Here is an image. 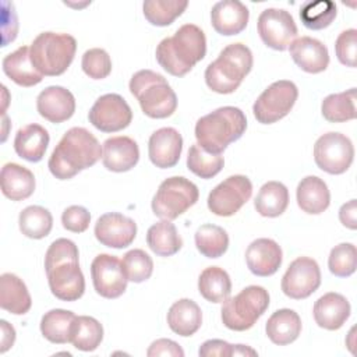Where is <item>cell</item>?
I'll return each mask as SVG.
<instances>
[{
  "label": "cell",
  "mask_w": 357,
  "mask_h": 357,
  "mask_svg": "<svg viewBox=\"0 0 357 357\" xmlns=\"http://www.w3.org/2000/svg\"><path fill=\"white\" fill-rule=\"evenodd\" d=\"M88 119L102 132H117L130 126L132 112L123 96L106 93L96 99L88 113Z\"/></svg>",
  "instance_id": "4fadbf2b"
},
{
  "label": "cell",
  "mask_w": 357,
  "mask_h": 357,
  "mask_svg": "<svg viewBox=\"0 0 357 357\" xmlns=\"http://www.w3.org/2000/svg\"><path fill=\"white\" fill-rule=\"evenodd\" d=\"M137 236L135 222L119 212L103 213L95 225L96 240L110 248H126Z\"/></svg>",
  "instance_id": "e0dca14e"
},
{
  "label": "cell",
  "mask_w": 357,
  "mask_h": 357,
  "mask_svg": "<svg viewBox=\"0 0 357 357\" xmlns=\"http://www.w3.org/2000/svg\"><path fill=\"white\" fill-rule=\"evenodd\" d=\"M247 128V119L241 109L234 106L219 107L195 124L197 145L205 152L220 155L231 142L241 138Z\"/></svg>",
  "instance_id": "277c9868"
},
{
  "label": "cell",
  "mask_w": 357,
  "mask_h": 357,
  "mask_svg": "<svg viewBox=\"0 0 357 357\" xmlns=\"http://www.w3.org/2000/svg\"><path fill=\"white\" fill-rule=\"evenodd\" d=\"M139 160V148L137 142L126 135L112 137L103 142V166L116 173L131 170Z\"/></svg>",
  "instance_id": "7402d4cb"
},
{
  "label": "cell",
  "mask_w": 357,
  "mask_h": 357,
  "mask_svg": "<svg viewBox=\"0 0 357 357\" xmlns=\"http://www.w3.org/2000/svg\"><path fill=\"white\" fill-rule=\"evenodd\" d=\"M99 141L84 127L70 128L53 149L47 167L59 180H68L93 166L102 156Z\"/></svg>",
  "instance_id": "7a4b0ae2"
},
{
  "label": "cell",
  "mask_w": 357,
  "mask_h": 357,
  "mask_svg": "<svg viewBox=\"0 0 357 357\" xmlns=\"http://www.w3.org/2000/svg\"><path fill=\"white\" fill-rule=\"evenodd\" d=\"M298 96L294 82L280 79L271 84L254 102L252 113L258 123L272 124L290 113Z\"/></svg>",
  "instance_id": "30bf717a"
},
{
  "label": "cell",
  "mask_w": 357,
  "mask_h": 357,
  "mask_svg": "<svg viewBox=\"0 0 357 357\" xmlns=\"http://www.w3.org/2000/svg\"><path fill=\"white\" fill-rule=\"evenodd\" d=\"M0 181L3 195L11 201L26 199L35 191L33 173L18 163H6L1 167Z\"/></svg>",
  "instance_id": "d4e9b609"
},
{
  "label": "cell",
  "mask_w": 357,
  "mask_h": 357,
  "mask_svg": "<svg viewBox=\"0 0 357 357\" xmlns=\"http://www.w3.org/2000/svg\"><path fill=\"white\" fill-rule=\"evenodd\" d=\"M205 53L204 31L194 24H184L173 36L160 40L155 56L163 70L174 77H183L205 57Z\"/></svg>",
  "instance_id": "3957f363"
},
{
  "label": "cell",
  "mask_w": 357,
  "mask_h": 357,
  "mask_svg": "<svg viewBox=\"0 0 357 357\" xmlns=\"http://www.w3.org/2000/svg\"><path fill=\"white\" fill-rule=\"evenodd\" d=\"M49 141V132L45 127L39 124H28L17 131L14 149L22 159L28 162H39L45 156Z\"/></svg>",
  "instance_id": "83f0119b"
},
{
  "label": "cell",
  "mask_w": 357,
  "mask_h": 357,
  "mask_svg": "<svg viewBox=\"0 0 357 357\" xmlns=\"http://www.w3.org/2000/svg\"><path fill=\"white\" fill-rule=\"evenodd\" d=\"M130 92L151 119H166L177 109V96L166 78L152 70H139L130 79Z\"/></svg>",
  "instance_id": "8992f818"
},
{
  "label": "cell",
  "mask_w": 357,
  "mask_h": 357,
  "mask_svg": "<svg viewBox=\"0 0 357 357\" xmlns=\"http://www.w3.org/2000/svg\"><path fill=\"white\" fill-rule=\"evenodd\" d=\"M77 50V40L68 33L42 32L31 47V61L35 68L47 77L61 75L73 63Z\"/></svg>",
  "instance_id": "52a82bcc"
},
{
  "label": "cell",
  "mask_w": 357,
  "mask_h": 357,
  "mask_svg": "<svg viewBox=\"0 0 357 357\" xmlns=\"http://www.w3.org/2000/svg\"><path fill=\"white\" fill-rule=\"evenodd\" d=\"M39 114L50 123H63L75 112L74 95L59 85H52L43 89L36 99Z\"/></svg>",
  "instance_id": "ffe728a7"
},
{
  "label": "cell",
  "mask_w": 357,
  "mask_h": 357,
  "mask_svg": "<svg viewBox=\"0 0 357 357\" xmlns=\"http://www.w3.org/2000/svg\"><path fill=\"white\" fill-rule=\"evenodd\" d=\"M282 248L272 238H257L245 250V262L255 276H271L282 265Z\"/></svg>",
  "instance_id": "d6986e66"
},
{
  "label": "cell",
  "mask_w": 357,
  "mask_h": 357,
  "mask_svg": "<svg viewBox=\"0 0 357 357\" xmlns=\"http://www.w3.org/2000/svg\"><path fill=\"white\" fill-rule=\"evenodd\" d=\"M289 205V190L280 181L265 183L254 201V206L261 216L276 218L280 216Z\"/></svg>",
  "instance_id": "1f68e13d"
},
{
  "label": "cell",
  "mask_w": 357,
  "mask_h": 357,
  "mask_svg": "<svg viewBox=\"0 0 357 357\" xmlns=\"http://www.w3.org/2000/svg\"><path fill=\"white\" fill-rule=\"evenodd\" d=\"M339 219L343 226L347 229L356 230L357 229V202L356 199H350L349 202L343 204L339 209Z\"/></svg>",
  "instance_id": "f907efd6"
},
{
  "label": "cell",
  "mask_w": 357,
  "mask_h": 357,
  "mask_svg": "<svg viewBox=\"0 0 357 357\" xmlns=\"http://www.w3.org/2000/svg\"><path fill=\"white\" fill-rule=\"evenodd\" d=\"M197 250L206 258L222 257L229 247V236L226 230L216 225H202L195 231Z\"/></svg>",
  "instance_id": "f35d334b"
},
{
  "label": "cell",
  "mask_w": 357,
  "mask_h": 357,
  "mask_svg": "<svg viewBox=\"0 0 357 357\" xmlns=\"http://www.w3.org/2000/svg\"><path fill=\"white\" fill-rule=\"evenodd\" d=\"M233 356H257V351L244 344H234Z\"/></svg>",
  "instance_id": "f5cc1de1"
},
{
  "label": "cell",
  "mask_w": 357,
  "mask_h": 357,
  "mask_svg": "<svg viewBox=\"0 0 357 357\" xmlns=\"http://www.w3.org/2000/svg\"><path fill=\"white\" fill-rule=\"evenodd\" d=\"M300 209L310 215H319L331 204V192L326 183L317 176L301 178L296 191Z\"/></svg>",
  "instance_id": "484cf974"
},
{
  "label": "cell",
  "mask_w": 357,
  "mask_h": 357,
  "mask_svg": "<svg viewBox=\"0 0 357 357\" xmlns=\"http://www.w3.org/2000/svg\"><path fill=\"white\" fill-rule=\"evenodd\" d=\"M121 265L127 279L134 283H142L148 280L153 272L152 258L144 250L139 248L126 252Z\"/></svg>",
  "instance_id": "7bdbcfd3"
},
{
  "label": "cell",
  "mask_w": 357,
  "mask_h": 357,
  "mask_svg": "<svg viewBox=\"0 0 357 357\" xmlns=\"http://www.w3.org/2000/svg\"><path fill=\"white\" fill-rule=\"evenodd\" d=\"M350 303L339 293L329 291L321 296L314 304V319L319 328L326 331H336L350 317Z\"/></svg>",
  "instance_id": "cb8c5ba5"
},
{
  "label": "cell",
  "mask_w": 357,
  "mask_h": 357,
  "mask_svg": "<svg viewBox=\"0 0 357 357\" xmlns=\"http://www.w3.org/2000/svg\"><path fill=\"white\" fill-rule=\"evenodd\" d=\"M357 250L351 243H342L331 250L328 266L331 273L337 278H347L356 272Z\"/></svg>",
  "instance_id": "ee69618b"
},
{
  "label": "cell",
  "mask_w": 357,
  "mask_h": 357,
  "mask_svg": "<svg viewBox=\"0 0 357 357\" xmlns=\"http://www.w3.org/2000/svg\"><path fill=\"white\" fill-rule=\"evenodd\" d=\"M18 225L24 236L39 240L50 233L53 227V218L46 208L39 205H31L21 211Z\"/></svg>",
  "instance_id": "74e56055"
},
{
  "label": "cell",
  "mask_w": 357,
  "mask_h": 357,
  "mask_svg": "<svg viewBox=\"0 0 357 357\" xmlns=\"http://www.w3.org/2000/svg\"><path fill=\"white\" fill-rule=\"evenodd\" d=\"M32 300L25 283L14 273L0 276V307L14 315H24L29 311Z\"/></svg>",
  "instance_id": "f546056e"
},
{
  "label": "cell",
  "mask_w": 357,
  "mask_h": 357,
  "mask_svg": "<svg viewBox=\"0 0 357 357\" xmlns=\"http://www.w3.org/2000/svg\"><path fill=\"white\" fill-rule=\"evenodd\" d=\"M91 222V215L86 208L81 205H71L64 209L61 215L63 227L73 233H84Z\"/></svg>",
  "instance_id": "7dc6e473"
},
{
  "label": "cell",
  "mask_w": 357,
  "mask_h": 357,
  "mask_svg": "<svg viewBox=\"0 0 357 357\" xmlns=\"http://www.w3.org/2000/svg\"><path fill=\"white\" fill-rule=\"evenodd\" d=\"M4 74L20 86H33L43 79V75L31 61L29 47L21 46L15 52L7 54L3 61Z\"/></svg>",
  "instance_id": "4316f807"
},
{
  "label": "cell",
  "mask_w": 357,
  "mask_h": 357,
  "mask_svg": "<svg viewBox=\"0 0 357 357\" xmlns=\"http://www.w3.org/2000/svg\"><path fill=\"white\" fill-rule=\"evenodd\" d=\"M81 67L89 78L103 79L112 71V60L106 50L100 47H93L84 53Z\"/></svg>",
  "instance_id": "f6af8a7d"
},
{
  "label": "cell",
  "mask_w": 357,
  "mask_h": 357,
  "mask_svg": "<svg viewBox=\"0 0 357 357\" xmlns=\"http://www.w3.org/2000/svg\"><path fill=\"white\" fill-rule=\"evenodd\" d=\"M148 357H158V356H170V357H183V349L170 339H158L151 343L148 351Z\"/></svg>",
  "instance_id": "681fc988"
},
{
  "label": "cell",
  "mask_w": 357,
  "mask_h": 357,
  "mask_svg": "<svg viewBox=\"0 0 357 357\" xmlns=\"http://www.w3.org/2000/svg\"><path fill=\"white\" fill-rule=\"evenodd\" d=\"M77 315L71 311L54 308L47 311L40 319V332L52 343L64 344L70 342L73 321Z\"/></svg>",
  "instance_id": "8d00e7d4"
},
{
  "label": "cell",
  "mask_w": 357,
  "mask_h": 357,
  "mask_svg": "<svg viewBox=\"0 0 357 357\" xmlns=\"http://www.w3.org/2000/svg\"><path fill=\"white\" fill-rule=\"evenodd\" d=\"M199 294L209 303H223L231 291L229 273L219 266L205 268L198 278Z\"/></svg>",
  "instance_id": "836d02e7"
},
{
  "label": "cell",
  "mask_w": 357,
  "mask_h": 357,
  "mask_svg": "<svg viewBox=\"0 0 357 357\" xmlns=\"http://www.w3.org/2000/svg\"><path fill=\"white\" fill-rule=\"evenodd\" d=\"M335 52L337 60L347 66L356 67L357 64V31L354 28L343 31L336 42H335Z\"/></svg>",
  "instance_id": "bcb514c9"
},
{
  "label": "cell",
  "mask_w": 357,
  "mask_h": 357,
  "mask_svg": "<svg viewBox=\"0 0 357 357\" xmlns=\"http://www.w3.org/2000/svg\"><path fill=\"white\" fill-rule=\"evenodd\" d=\"M354 146L349 137L340 132H326L314 145L317 166L329 174H342L353 163Z\"/></svg>",
  "instance_id": "8fae6325"
},
{
  "label": "cell",
  "mask_w": 357,
  "mask_h": 357,
  "mask_svg": "<svg viewBox=\"0 0 357 357\" xmlns=\"http://www.w3.org/2000/svg\"><path fill=\"white\" fill-rule=\"evenodd\" d=\"M187 6V0H146L142 4V10L149 24L167 26L185 11Z\"/></svg>",
  "instance_id": "ab89813d"
},
{
  "label": "cell",
  "mask_w": 357,
  "mask_h": 357,
  "mask_svg": "<svg viewBox=\"0 0 357 357\" xmlns=\"http://www.w3.org/2000/svg\"><path fill=\"white\" fill-rule=\"evenodd\" d=\"M234 344H230L220 339H211L201 344L198 354L201 357H231Z\"/></svg>",
  "instance_id": "c3c4849f"
},
{
  "label": "cell",
  "mask_w": 357,
  "mask_h": 357,
  "mask_svg": "<svg viewBox=\"0 0 357 357\" xmlns=\"http://www.w3.org/2000/svg\"><path fill=\"white\" fill-rule=\"evenodd\" d=\"M269 307V293L262 286H248L222 305V322L237 332L247 331L264 315Z\"/></svg>",
  "instance_id": "ba28073f"
},
{
  "label": "cell",
  "mask_w": 357,
  "mask_h": 357,
  "mask_svg": "<svg viewBox=\"0 0 357 357\" xmlns=\"http://www.w3.org/2000/svg\"><path fill=\"white\" fill-rule=\"evenodd\" d=\"M252 184L247 176L234 174L219 183L208 195V208L218 216H231L251 198Z\"/></svg>",
  "instance_id": "7c38bea8"
},
{
  "label": "cell",
  "mask_w": 357,
  "mask_h": 357,
  "mask_svg": "<svg viewBox=\"0 0 357 357\" xmlns=\"http://www.w3.org/2000/svg\"><path fill=\"white\" fill-rule=\"evenodd\" d=\"M103 339V326L93 317L78 315L74 318L70 342L81 351H93Z\"/></svg>",
  "instance_id": "e575fe53"
},
{
  "label": "cell",
  "mask_w": 357,
  "mask_h": 357,
  "mask_svg": "<svg viewBox=\"0 0 357 357\" xmlns=\"http://www.w3.org/2000/svg\"><path fill=\"white\" fill-rule=\"evenodd\" d=\"M202 324V312L198 304L190 298H181L172 304L167 312L169 328L180 336L194 335Z\"/></svg>",
  "instance_id": "4dcf8cb0"
},
{
  "label": "cell",
  "mask_w": 357,
  "mask_h": 357,
  "mask_svg": "<svg viewBox=\"0 0 357 357\" xmlns=\"http://www.w3.org/2000/svg\"><path fill=\"white\" fill-rule=\"evenodd\" d=\"M321 284V271L315 259L308 257L296 258L282 278V291L293 298L310 297Z\"/></svg>",
  "instance_id": "9a60e30c"
},
{
  "label": "cell",
  "mask_w": 357,
  "mask_h": 357,
  "mask_svg": "<svg viewBox=\"0 0 357 357\" xmlns=\"http://www.w3.org/2000/svg\"><path fill=\"white\" fill-rule=\"evenodd\" d=\"M250 11L238 0L218 1L211 11V22L213 29L225 36L237 35L245 29Z\"/></svg>",
  "instance_id": "603a6c76"
},
{
  "label": "cell",
  "mask_w": 357,
  "mask_h": 357,
  "mask_svg": "<svg viewBox=\"0 0 357 357\" xmlns=\"http://www.w3.org/2000/svg\"><path fill=\"white\" fill-rule=\"evenodd\" d=\"M45 271L52 294L61 301H75L85 291V279L78 262V248L68 238L54 240L45 255Z\"/></svg>",
  "instance_id": "6da1fadb"
},
{
  "label": "cell",
  "mask_w": 357,
  "mask_h": 357,
  "mask_svg": "<svg viewBox=\"0 0 357 357\" xmlns=\"http://www.w3.org/2000/svg\"><path fill=\"white\" fill-rule=\"evenodd\" d=\"M0 326H1V343H0V353H6L15 340V331L14 328L4 319L0 321Z\"/></svg>",
  "instance_id": "816d5d0a"
},
{
  "label": "cell",
  "mask_w": 357,
  "mask_h": 357,
  "mask_svg": "<svg viewBox=\"0 0 357 357\" xmlns=\"http://www.w3.org/2000/svg\"><path fill=\"white\" fill-rule=\"evenodd\" d=\"M225 165V159L220 155L205 152L198 145H191L187 155V167L195 176L201 178L215 177Z\"/></svg>",
  "instance_id": "b9f144b4"
},
{
  "label": "cell",
  "mask_w": 357,
  "mask_h": 357,
  "mask_svg": "<svg viewBox=\"0 0 357 357\" xmlns=\"http://www.w3.org/2000/svg\"><path fill=\"white\" fill-rule=\"evenodd\" d=\"M146 244L159 257H172L180 251L183 240L170 220H160L146 231Z\"/></svg>",
  "instance_id": "d6a6232c"
},
{
  "label": "cell",
  "mask_w": 357,
  "mask_h": 357,
  "mask_svg": "<svg viewBox=\"0 0 357 357\" xmlns=\"http://www.w3.org/2000/svg\"><path fill=\"white\" fill-rule=\"evenodd\" d=\"M293 61L305 73L318 74L326 70L329 64V53L326 46L311 36L294 39L289 46Z\"/></svg>",
  "instance_id": "44dd1931"
},
{
  "label": "cell",
  "mask_w": 357,
  "mask_h": 357,
  "mask_svg": "<svg viewBox=\"0 0 357 357\" xmlns=\"http://www.w3.org/2000/svg\"><path fill=\"white\" fill-rule=\"evenodd\" d=\"M183 151L181 134L173 127L156 130L148 141L151 162L159 169H169L178 163Z\"/></svg>",
  "instance_id": "ac0fdd59"
},
{
  "label": "cell",
  "mask_w": 357,
  "mask_h": 357,
  "mask_svg": "<svg viewBox=\"0 0 357 357\" xmlns=\"http://www.w3.org/2000/svg\"><path fill=\"white\" fill-rule=\"evenodd\" d=\"M92 283L96 293L105 298H117L127 289V276L121 261L109 254H99L91 264Z\"/></svg>",
  "instance_id": "2e32d148"
},
{
  "label": "cell",
  "mask_w": 357,
  "mask_h": 357,
  "mask_svg": "<svg viewBox=\"0 0 357 357\" xmlns=\"http://www.w3.org/2000/svg\"><path fill=\"white\" fill-rule=\"evenodd\" d=\"M252 68V53L243 43L227 45L218 59L208 64L205 82L216 93L234 92Z\"/></svg>",
  "instance_id": "5b68a950"
},
{
  "label": "cell",
  "mask_w": 357,
  "mask_h": 357,
  "mask_svg": "<svg viewBox=\"0 0 357 357\" xmlns=\"http://www.w3.org/2000/svg\"><path fill=\"white\" fill-rule=\"evenodd\" d=\"M336 17V6L331 0L305 3L300 10V18L305 28L319 31L332 24Z\"/></svg>",
  "instance_id": "60d3db41"
},
{
  "label": "cell",
  "mask_w": 357,
  "mask_h": 357,
  "mask_svg": "<svg viewBox=\"0 0 357 357\" xmlns=\"http://www.w3.org/2000/svg\"><path fill=\"white\" fill-rule=\"evenodd\" d=\"M321 113L331 123H343L356 119V88L328 95L322 100Z\"/></svg>",
  "instance_id": "d590c367"
},
{
  "label": "cell",
  "mask_w": 357,
  "mask_h": 357,
  "mask_svg": "<svg viewBox=\"0 0 357 357\" xmlns=\"http://www.w3.org/2000/svg\"><path fill=\"white\" fill-rule=\"evenodd\" d=\"M265 332L272 343L278 346L290 344L301 333V319L290 308L278 310L268 318Z\"/></svg>",
  "instance_id": "f1b7e54d"
},
{
  "label": "cell",
  "mask_w": 357,
  "mask_h": 357,
  "mask_svg": "<svg viewBox=\"0 0 357 357\" xmlns=\"http://www.w3.org/2000/svg\"><path fill=\"white\" fill-rule=\"evenodd\" d=\"M258 33L268 47L283 52L297 36V26L289 11L266 8L258 17Z\"/></svg>",
  "instance_id": "5bb4252c"
},
{
  "label": "cell",
  "mask_w": 357,
  "mask_h": 357,
  "mask_svg": "<svg viewBox=\"0 0 357 357\" xmlns=\"http://www.w3.org/2000/svg\"><path fill=\"white\" fill-rule=\"evenodd\" d=\"M199 197L198 187L183 176H173L160 183L152 198V212L162 220H174L191 208Z\"/></svg>",
  "instance_id": "9c48e42d"
}]
</instances>
